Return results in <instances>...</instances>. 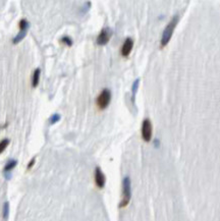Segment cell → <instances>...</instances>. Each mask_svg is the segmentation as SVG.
Returning a JSON list of instances; mask_svg holds the SVG:
<instances>
[{"mask_svg":"<svg viewBox=\"0 0 220 221\" xmlns=\"http://www.w3.org/2000/svg\"><path fill=\"white\" fill-rule=\"evenodd\" d=\"M61 42L66 45V46H71L72 45V40H71V37H68V36L62 37V38H61Z\"/></svg>","mask_w":220,"mask_h":221,"instance_id":"obj_16","label":"cell"},{"mask_svg":"<svg viewBox=\"0 0 220 221\" xmlns=\"http://www.w3.org/2000/svg\"><path fill=\"white\" fill-rule=\"evenodd\" d=\"M8 215H9V203L5 202L3 205V218L7 219Z\"/></svg>","mask_w":220,"mask_h":221,"instance_id":"obj_13","label":"cell"},{"mask_svg":"<svg viewBox=\"0 0 220 221\" xmlns=\"http://www.w3.org/2000/svg\"><path fill=\"white\" fill-rule=\"evenodd\" d=\"M60 119V115L58 113H55V114H53V115L49 118V122H50V124H55L56 122H58Z\"/></svg>","mask_w":220,"mask_h":221,"instance_id":"obj_15","label":"cell"},{"mask_svg":"<svg viewBox=\"0 0 220 221\" xmlns=\"http://www.w3.org/2000/svg\"><path fill=\"white\" fill-rule=\"evenodd\" d=\"M152 133H153V129H152V124L149 118H146V119L143 120L142 124V138L145 142H150L151 139H152Z\"/></svg>","mask_w":220,"mask_h":221,"instance_id":"obj_4","label":"cell"},{"mask_svg":"<svg viewBox=\"0 0 220 221\" xmlns=\"http://www.w3.org/2000/svg\"><path fill=\"white\" fill-rule=\"evenodd\" d=\"M132 198V182L128 176H125L122 181V198L119 203V208H124L128 205Z\"/></svg>","mask_w":220,"mask_h":221,"instance_id":"obj_2","label":"cell"},{"mask_svg":"<svg viewBox=\"0 0 220 221\" xmlns=\"http://www.w3.org/2000/svg\"><path fill=\"white\" fill-rule=\"evenodd\" d=\"M35 161H36V158H33L32 160H31L30 162H29L28 167H27V168H28V170H30V169L32 168V167H33V165L35 164Z\"/></svg>","mask_w":220,"mask_h":221,"instance_id":"obj_17","label":"cell"},{"mask_svg":"<svg viewBox=\"0 0 220 221\" xmlns=\"http://www.w3.org/2000/svg\"><path fill=\"white\" fill-rule=\"evenodd\" d=\"M110 101H111V92L109 89H103L98 96L96 103L100 110H104L108 107Z\"/></svg>","mask_w":220,"mask_h":221,"instance_id":"obj_3","label":"cell"},{"mask_svg":"<svg viewBox=\"0 0 220 221\" xmlns=\"http://www.w3.org/2000/svg\"><path fill=\"white\" fill-rule=\"evenodd\" d=\"M16 164H18V161L14 160V159H12V160H9L7 162V164L4 166V169H3V172H4V175H5V177L7 179H9L10 178V171L14 168V167L16 166Z\"/></svg>","mask_w":220,"mask_h":221,"instance_id":"obj_8","label":"cell"},{"mask_svg":"<svg viewBox=\"0 0 220 221\" xmlns=\"http://www.w3.org/2000/svg\"><path fill=\"white\" fill-rule=\"evenodd\" d=\"M40 75H41V69L40 68H36L35 71H34V75H33V80H32V85H33V87H34V88H36L37 86L39 85Z\"/></svg>","mask_w":220,"mask_h":221,"instance_id":"obj_9","label":"cell"},{"mask_svg":"<svg viewBox=\"0 0 220 221\" xmlns=\"http://www.w3.org/2000/svg\"><path fill=\"white\" fill-rule=\"evenodd\" d=\"M29 28H30V24L29 22L26 19V18H23L20 19L19 22V30H29Z\"/></svg>","mask_w":220,"mask_h":221,"instance_id":"obj_12","label":"cell"},{"mask_svg":"<svg viewBox=\"0 0 220 221\" xmlns=\"http://www.w3.org/2000/svg\"><path fill=\"white\" fill-rule=\"evenodd\" d=\"M178 20H179V15L175 14L173 18L170 19L168 24L165 27L164 31H163V33H162V37H161V41H160L161 47H165L166 45L169 43L171 37H172V35H173L174 29L176 28L177 24H178Z\"/></svg>","mask_w":220,"mask_h":221,"instance_id":"obj_1","label":"cell"},{"mask_svg":"<svg viewBox=\"0 0 220 221\" xmlns=\"http://www.w3.org/2000/svg\"><path fill=\"white\" fill-rule=\"evenodd\" d=\"M27 33H28L27 30H19L18 34L16 35L13 39H12V43H13V44H18L20 41H22V40L24 38V37H26Z\"/></svg>","mask_w":220,"mask_h":221,"instance_id":"obj_10","label":"cell"},{"mask_svg":"<svg viewBox=\"0 0 220 221\" xmlns=\"http://www.w3.org/2000/svg\"><path fill=\"white\" fill-rule=\"evenodd\" d=\"M133 47H134V40L132 38H126L121 47V55L124 57L128 56L129 53L133 50Z\"/></svg>","mask_w":220,"mask_h":221,"instance_id":"obj_7","label":"cell"},{"mask_svg":"<svg viewBox=\"0 0 220 221\" xmlns=\"http://www.w3.org/2000/svg\"><path fill=\"white\" fill-rule=\"evenodd\" d=\"M8 144H9V140H8V139H3L2 141H0V154L6 149Z\"/></svg>","mask_w":220,"mask_h":221,"instance_id":"obj_14","label":"cell"},{"mask_svg":"<svg viewBox=\"0 0 220 221\" xmlns=\"http://www.w3.org/2000/svg\"><path fill=\"white\" fill-rule=\"evenodd\" d=\"M111 35H112L111 29H109V28L103 29L97 37V41H96L97 44L100 45V46H104V45H106L109 42L110 38H111Z\"/></svg>","mask_w":220,"mask_h":221,"instance_id":"obj_5","label":"cell"},{"mask_svg":"<svg viewBox=\"0 0 220 221\" xmlns=\"http://www.w3.org/2000/svg\"><path fill=\"white\" fill-rule=\"evenodd\" d=\"M139 84H140V79H137L134 82L133 87H132V93H133V101H134V97H136V94L139 88Z\"/></svg>","mask_w":220,"mask_h":221,"instance_id":"obj_11","label":"cell"},{"mask_svg":"<svg viewBox=\"0 0 220 221\" xmlns=\"http://www.w3.org/2000/svg\"><path fill=\"white\" fill-rule=\"evenodd\" d=\"M94 177H95V183L99 189H103L106 183V177L103 171L101 170L100 167H96L95 173H94Z\"/></svg>","mask_w":220,"mask_h":221,"instance_id":"obj_6","label":"cell"}]
</instances>
